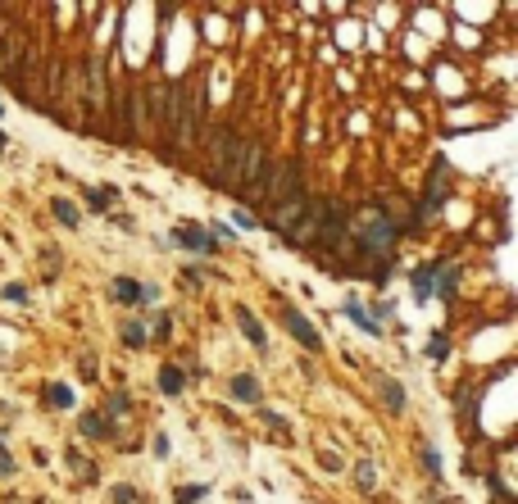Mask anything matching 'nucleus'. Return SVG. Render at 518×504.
<instances>
[{
  "label": "nucleus",
  "mask_w": 518,
  "mask_h": 504,
  "mask_svg": "<svg viewBox=\"0 0 518 504\" xmlns=\"http://www.w3.org/2000/svg\"><path fill=\"white\" fill-rule=\"evenodd\" d=\"M295 191H300V168H295V164H277V168L268 173V182H264L268 205H282V200H291Z\"/></svg>",
  "instance_id": "obj_5"
},
{
  "label": "nucleus",
  "mask_w": 518,
  "mask_h": 504,
  "mask_svg": "<svg viewBox=\"0 0 518 504\" xmlns=\"http://www.w3.org/2000/svg\"><path fill=\"white\" fill-rule=\"evenodd\" d=\"M437 286H432V296H441V300H450V296H455V286H459V268H446V264H441L437 268Z\"/></svg>",
  "instance_id": "obj_18"
},
{
  "label": "nucleus",
  "mask_w": 518,
  "mask_h": 504,
  "mask_svg": "<svg viewBox=\"0 0 518 504\" xmlns=\"http://www.w3.org/2000/svg\"><path fill=\"white\" fill-rule=\"evenodd\" d=\"M0 114H5V105H0Z\"/></svg>",
  "instance_id": "obj_36"
},
{
  "label": "nucleus",
  "mask_w": 518,
  "mask_h": 504,
  "mask_svg": "<svg viewBox=\"0 0 518 504\" xmlns=\"http://www.w3.org/2000/svg\"><path fill=\"white\" fill-rule=\"evenodd\" d=\"M282 323H286V332H291L295 341L305 345V350H323V336H319V327H314L310 318L300 314V309H286V314H282Z\"/></svg>",
  "instance_id": "obj_9"
},
{
  "label": "nucleus",
  "mask_w": 518,
  "mask_h": 504,
  "mask_svg": "<svg viewBox=\"0 0 518 504\" xmlns=\"http://www.w3.org/2000/svg\"><path fill=\"white\" fill-rule=\"evenodd\" d=\"M82 436H91V441H109L114 427H109L105 413H82Z\"/></svg>",
  "instance_id": "obj_14"
},
{
  "label": "nucleus",
  "mask_w": 518,
  "mask_h": 504,
  "mask_svg": "<svg viewBox=\"0 0 518 504\" xmlns=\"http://www.w3.org/2000/svg\"><path fill=\"white\" fill-rule=\"evenodd\" d=\"M51 214L60 218L64 227H78V223H82V218H78V205H73V200H64V196H55V200H51Z\"/></svg>",
  "instance_id": "obj_19"
},
{
  "label": "nucleus",
  "mask_w": 518,
  "mask_h": 504,
  "mask_svg": "<svg viewBox=\"0 0 518 504\" xmlns=\"http://www.w3.org/2000/svg\"><path fill=\"white\" fill-rule=\"evenodd\" d=\"M86 205H91V214H109L114 191H86Z\"/></svg>",
  "instance_id": "obj_23"
},
{
  "label": "nucleus",
  "mask_w": 518,
  "mask_h": 504,
  "mask_svg": "<svg viewBox=\"0 0 518 504\" xmlns=\"http://www.w3.org/2000/svg\"><path fill=\"white\" fill-rule=\"evenodd\" d=\"M354 482H359V491H373V482H378L373 459H359V463H354Z\"/></svg>",
  "instance_id": "obj_22"
},
{
  "label": "nucleus",
  "mask_w": 518,
  "mask_h": 504,
  "mask_svg": "<svg viewBox=\"0 0 518 504\" xmlns=\"http://www.w3.org/2000/svg\"><path fill=\"white\" fill-rule=\"evenodd\" d=\"M423 468L432 472V477H441V472H446V463H441V454H437V450H432V445H427V450H423Z\"/></svg>",
  "instance_id": "obj_28"
},
{
  "label": "nucleus",
  "mask_w": 518,
  "mask_h": 504,
  "mask_svg": "<svg viewBox=\"0 0 518 504\" xmlns=\"http://www.w3.org/2000/svg\"><path fill=\"white\" fill-rule=\"evenodd\" d=\"M0 145H5V132H0Z\"/></svg>",
  "instance_id": "obj_35"
},
{
  "label": "nucleus",
  "mask_w": 518,
  "mask_h": 504,
  "mask_svg": "<svg viewBox=\"0 0 518 504\" xmlns=\"http://www.w3.org/2000/svg\"><path fill=\"white\" fill-rule=\"evenodd\" d=\"M341 314L350 318V323L359 327V332H368V336H382V318H373L368 309L359 305V300H345V305H341Z\"/></svg>",
  "instance_id": "obj_10"
},
{
  "label": "nucleus",
  "mask_w": 518,
  "mask_h": 504,
  "mask_svg": "<svg viewBox=\"0 0 518 504\" xmlns=\"http://www.w3.org/2000/svg\"><path fill=\"white\" fill-rule=\"evenodd\" d=\"M114 300H123V305H141V286L132 282V277H114Z\"/></svg>",
  "instance_id": "obj_20"
},
{
  "label": "nucleus",
  "mask_w": 518,
  "mask_h": 504,
  "mask_svg": "<svg viewBox=\"0 0 518 504\" xmlns=\"http://www.w3.org/2000/svg\"><path fill=\"white\" fill-rule=\"evenodd\" d=\"M41 400L51 404V409H73V391H69L64 382H51V386L41 391Z\"/></svg>",
  "instance_id": "obj_16"
},
{
  "label": "nucleus",
  "mask_w": 518,
  "mask_h": 504,
  "mask_svg": "<svg viewBox=\"0 0 518 504\" xmlns=\"http://www.w3.org/2000/svg\"><path fill=\"white\" fill-rule=\"evenodd\" d=\"M378 391H382V404H387L391 413H405V386L396 382V377H378Z\"/></svg>",
  "instance_id": "obj_13"
},
{
  "label": "nucleus",
  "mask_w": 518,
  "mask_h": 504,
  "mask_svg": "<svg viewBox=\"0 0 518 504\" xmlns=\"http://www.w3.org/2000/svg\"><path fill=\"white\" fill-rule=\"evenodd\" d=\"M0 450H5V432H0Z\"/></svg>",
  "instance_id": "obj_34"
},
{
  "label": "nucleus",
  "mask_w": 518,
  "mask_h": 504,
  "mask_svg": "<svg viewBox=\"0 0 518 504\" xmlns=\"http://www.w3.org/2000/svg\"><path fill=\"white\" fill-rule=\"evenodd\" d=\"M427 354H432V359H446V354H450V336H432V341H427Z\"/></svg>",
  "instance_id": "obj_27"
},
{
  "label": "nucleus",
  "mask_w": 518,
  "mask_h": 504,
  "mask_svg": "<svg viewBox=\"0 0 518 504\" xmlns=\"http://www.w3.org/2000/svg\"><path fill=\"white\" fill-rule=\"evenodd\" d=\"M209 496V486H200V482H196V486H182L178 491V504H196V500H205Z\"/></svg>",
  "instance_id": "obj_26"
},
{
  "label": "nucleus",
  "mask_w": 518,
  "mask_h": 504,
  "mask_svg": "<svg viewBox=\"0 0 518 504\" xmlns=\"http://www.w3.org/2000/svg\"><path fill=\"white\" fill-rule=\"evenodd\" d=\"M132 500H137V491H132V486H114V504H132Z\"/></svg>",
  "instance_id": "obj_29"
},
{
  "label": "nucleus",
  "mask_w": 518,
  "mask_h": 504,
  "mask_svg": "<svg viewBox=\"0 0 518 504\" xmlns=\"http://www.w3.org/2000/svg\"><path fill=\"white\" fill-rule=\"evenodd\" d=\"M5 300H18V305H23V300H27V286H18V282H9V286H5Z\"/></svg>",
  "instance_id": "obj_30"
},
{
  "label": "nucleus",
  "mask_w": 518,
  "mask_h": 504,
  "mask_svg": "<svg viewBox=\"0 0 518 504\" xmlns=\"http://www.w3.org/2000/svg\"><path fill=\"white\" fill-rule=\"evenodd\" d=\"M182 386H187V373H182L178 364H168L164 373H159V391H164V395H182Z\"/></svg>",
  "instance_id": "obj_17"
},
{
  "label": "nucleus",
  "mask_w": 518,
  "mask_h": 504,
  "mask_svg": "<svg viewBox=\"0 0 518 504\" xmlns=\"http://www.w3.org/2000/svg\"><path fill=\"white\" fill-rule=\"evenodd\" d=\"M78 368H82V377H95V359H91V354H82Z\"/></svg>",
  "instance_id": "obj_33"
},
{
  "label": "nucleus",
  "mask_w": 518,
  "mask_h": 504,
  "mask_svg": "<svg viewBox=\"0 0 518 504\" xmlns=\"http://www.w3.org/2000/svg\"><path fill=\"white\" fill-rule=\"evenodd\" d=\"M227 391H232V400H241V404H259V395H264L251 373H237L232 382H227Z\"/></svg>",
  "instance_id": "obj_12"
},
{
  "label": "nucleus",
  "mask_w": 518,
  "mask_h": 504,
  "mask_svg": "<svg viewBox=\"0 0 518 504\" xmlns=\"http://www.w3.org/2000/svg\"><path fill=\"white\" fill-rule=\"evenodd\" d=\"M264 182H268V154H264V145H259V141H246V150H241V178H237V187L264 191Z\"/></svg>",
  "instance_id": "obj_3"
},
{
  "label": "nucleus",
  "mask_w": 518,
  "mask_h": 504,
  "mask_svg": "<svg viewBox=\"0 0 518 504\" xmlns=\"http://www.w3.org/2000/svg\"><path fill=\"white\" fill-rule=\"evenodd\" d=\"M128 409H132V395H128V391L109 395V404H105V413H109V418H119V413H128Z\"/></svg>",
  "instance_id": "obj_24"
},
{
  "label": "nucleus",
  "mask_w": 518,
  "mask_h": 504,
  "mask_svg": "<svg viewBox=\"0 0 518 504\" xmlns=\"http://www.w3.org/2000/svg\"><path fill=\"white\" fill-rule=\"evenodd\" d=\"M123 345H132V350H141V345H146V327H141L137 318H128V323H123Z\"/></svg>",
  "instance_id": "obj_21"
},
{
  "label": "nucleus",
  "mask_w": 518,
  "mask_h": 504,
  "mask_svg": "<svg viewBox=\"0 0 518 504\" xmlns=\"http://www.w3.org/2000/svg\"><path fill=\"white\" fill-rule=\"evenodd\" d=\"M241 150H246V141H237L227 128L214 132V145H209V168H214L218 187H237V178H241Z\"/></svg>",
  "instance_id": "obj_1"
},
{
  "label": "nucleus",
  "mask_w": 518,
  "mask_h": 504,
  "mask_svg": "<svg viewBox=\"0 0 518 504\" xmlns=\"http://www.w3.org/2000/svg\"><path fill=\"white\" fill-rule=\"evenodd\" d=\"M168 332H173V323H168V318H164V314H159V318H155V336H159V341H164V336H168Z\"/></svg>",
  "instance_id": "obj_32"
},
{
  "label": "nucleus",
  "mask_w": 518,
  "mask_h": 504,
  "mask_svg": "<svg viewBox=\"0 0 518 504\" xmlns=\"http://www.w3.org/2000/svg\"><path fill=\"white\" fill-rule=\"evenodd\" d=\"M437 268L441 264H427V268H418V273L409 277V282H414V300H418V305H427V300H432V277H437Z\"/></svg>",
  "instance_id": "obj_15"
},
{
  "label": "nucleus",
  "mask_w": 518,
  "mask_h": 504,
  "mask_svg": "<svg viewBox=\"0 0 518 504\" xmlns=\"http://www.w3.org/2000/svg\"><path fill=\"white\" fill-rule=\"evenodd\" d=\"M237 323H241V332H246V341L251 345H259V350H268V332H264V323H259V318L251 314V309H237Z\"/></svg>",
  "instance_id": "obj_11"
},
{
  "label": "nucleus",
  "mask_w": 518,
  "mask_h": 504,
  "mask_svg": "<svg viewBox=\"0 0 518 504\" xmlns=\"http://www.w3.org/2000/svg\"><path fill=\"white\" fill-rule=\"evenodd\" d=\"M105 100V82H100V60H91V105Z\"/></svg>",
  "instance_id": "obj_25"
},
{
  "label": "nucleus",
  "mask_w": 518,
  "mask_h": 504,
  "mask_svg": "<svg viewBox=\"0 0 518 504\" xmlns=\"http://www.w3.org/2000/svg\"><path fill=\"white\" fill-rule=\"evenodd\" d=\"M305 214H310V196H305V191H295L291 200H282V205H277V214H273V227L291 237V232L300 227V218H305Z\"/></svg>",
  "instance_id": "obj_7"
},
{
  "label": "nucleus",
  "mask_w": 518,
  "mask_h": 504,
  "mask_svg": "<svg viewBox=\"0 0 518 504\" xmlns=\"http://www.w3.org/2000/svg\"><path fill=\"white\" fill-rule=\"evenodd\" d=\"M446 182H450V168H446V159H437V164H432V178H427V191H423V205H418V218H432L441 209V191H446Z\"/></svg>",
  "instance_id": "obj_8"
},
{
  "label": "nucleus",
  "mask_w": 518,
  "mask_h": 504,
  "mask_svg": "<svg viewBox=\"0 0 518 504\" xmlns=\"http://www.w3.org/2000/svg\"><path fill=\"white\" fill-rule=\"evenodd\" d=\"M264 423H268V427H277V432H286V418H282V413H273V409H264Z\"/></svg>",
  "instance_id": "obj_31"
},
{
  "label": "nucleus",
  "mask_w": 518,
  "mask_h": 504,
  "mask_svg": "<svg viewBox=\"0 0 518 504\" xmlns=\"http://www.w3.org/2000/svg\"><path fill=\"white\" fill-rule=\"evenodd\" d=\"M173 246L191 250V255H214V250H218V241L209 237V227H200V223H182V227L173 232Z\"/></svg>",
  "instance_id": "obj_6"
},
{
  "label": "nucleus",
  "mask_w": 518,
  "mask_h": 504,
  "mask_svg": "<svg viewBox=\"0 0 518 504\" xmlns=\"http://www.w3.org/2000/svg\"><path fill=\"white\" fill-rule=\"evenodd\" d=\"M396 237H400V227H396L387 214H382V209H373L368 223H364V232H359V246H364V250H378V255H387V250L396 246Z\"/></svg>",
  "instance_id": "obj_2"
},
{
  "label": "nucleus",
  "mask_w": 518,
  "mask_h": 504,
  "mask_svg": "<svg viewBox=\"0 0 518 504\" xmlns=\"http://www.w3.org/2000/svg\"><path fill=\"white\" fill-rule=\"evenodd\" d=\"M196 128H200V86H191V82H187V95H182L178 123H173V132H168V137L187 145L191 137H196Z\"/></svg>",
  "instance_id": "obj_4"
}]
</instances>
